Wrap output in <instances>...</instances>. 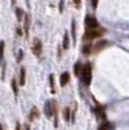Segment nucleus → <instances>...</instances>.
<instances>
[{
  "instance_id": "1",
  "label": "nucleus",
  "mask_w": 129,
  "mask_h": 130,
  "mask_svg": "<svg viewBox=\"0 0 129 130\" xmlns=\"http://www.w3.org/2000/svg\"><path fill=\"white\" fill-rule=\"evenodd\" d=\"M80 77L85 85H90V82H91V65L90 64H85L82 67Z\"/></svg>"
},
{
  "instance_id": "2",
  "label": "nucleus",
  "mask_w": 129,
  "mask_h": 130,
  "mask_svg": "<svg viewBox=\"0 0 129 130\" xmlns=\"http://www.w3.org/2000/svg\"><path fill=\"white\" fill-rule=\"evenodd\" d=\"M104 32H106V30H104V29H101V27L94 29V30H88V31H86V34H85V37H83V39L91 40V39H94V38L102 37Z\"/></svg>"
},
{
  "instance_id": "3",
  "label": "nucleus",
  "mask_w": 129,
  "mask_h": 130,
  "mask_svg": "<svg viewBox=\"0 0 129 130\" xmlns=\"http://www.w3.org/2000/svg\"><path fill=\"white\" fill-rule=\"evenodd\" d=\"M85 25L88 27V30H94V29H98L99 27V22L98 20L93 16H88L85 20Z\"/></svg>"
},
{
  "instance_id": "4",
  "label": "nucleus",
  "mask_w": 129,
  "mask_h": 130,
  "mask_svg": "<svg viewBox=\"0 0 129 130\" xmlns=\"http://www.w3.org/2000/svg\"><path fill=\"white\" fill-rule=\"evenodd\" d=\"M42 42L39 39H35L34 40V44H33V53L35 56H40V53H42Z\"/></svg>"
},
{
  "instance_id": "5",
  "label": "nucleus",
  "mask_w": 129,
  "mask_h": 130,
  "mask_svg": "<svg viewBox=\"0 0 129 130\" xmlns=\"http://www.w3.org/2000/svg\"><path fill=\"white\" fill-rule=\"evenodd\" d=\"M53 104H55V103H51V102H47L46 103L45 113H46L47 117H52V115H53Z\"/></svg>"
},
{
  "instance_id": "6",
  "label": "nucleus",
  "mask_w": 129,
  "mask_h": 130,
  "mask_svg": "<svg viewBox=\"0 0 129 130\" xmlns=\"http://www.w3.org/2000/svg\"><path fill=\"white\" fill-rule=\"evenodd\" d=\"M69 79H70V77H69V73H63L61 75H60V85L63 86V87H64V86H65L68 82H69Z\"/></svg>"
},
{
  "instance_id": "7",
  "label": "nucleus",
  "mask_w": 129,
  "mask_h": 130,
  "mask_svg": "<svg viewBox=\"0 0 129 130\" xmlns=\"http://www.w3.org/2000/svg\"><path fill=\"white\" fill-rule=\"evenodd\" d=\"M29 29H30V16L25 14V24H24V30H25V34H29Z\"/></svg>"
},
{
  "instance_id": "8",
  "label": "nucleus",
  "mask_w": 129,
  "mask_h": 130,
  "mask_svg": "<svg viewBox=\"0 0 129 130\" xmlns=\"http://www.w3.org/2000/svg\"><path fill=\"white\" fill-rule=\"evenodd\" d=\"M38 116H39V111H38V108L37 107H34L33 109H31V112H30V116H29V118L31 121L33 120H37L38 118Z\"/></svg>"
},
{
  "instance_id": "9",
  "label": "nucleus",
  "mask_w": 129,
  "mask_h": 130,
  "mask_svg": "<svg viewBox=\"0 0 129 130\" xmlns=\"http://www.w3.org/2000/svg\"><path fill=\"white\" fill-rule=\"evenodd\" d=\"M25 74H26L25 69L21 68V70H20V85H21V86L25 85Z\"/></svg>"
},
{
  "instance_id": "10",
  "label": "nucleus",
  "mask_w": 129,
  "mask_h": 130,
  "mask_svg": "<svg viewBox=\"0 0 129 130\" xmlns=\"http://www.w3.org/2000/svg\"><path fill=\"white\" fill-rule=\"evenodd\" d=\"M63 47H64V50H68V47H69V38H68V32H65V34H64Z\"/></svg>"
},
{
  "instance_id": "11",
  "label": "nucleus",
  "mask_w": 129,
  "mask_h": 130,
  "mask_svg": "<svg viewBox=\"0 0 129 130\" xmlns=\"http://www.w3.org/2000/svg\"><path fill=\"white\" fill-rule=\"evenodd\" d=\"M16 14H17V21L21 22V21H22V17H24V10L21 8H17L16 9Z\"/></svg>"
},
{
  "instance_id": "12",
  "label": "nucleus",
  "mask_w": 129,
  "mask_h": 130,
  "mask_svg": "<svg viewBox=\"0 0 129 130\" xmlns=\"http://www.w3.org/2000/svg\"><path fill=\"white\" fill-rule=\"evenodd\" d=\"M4 48H5V43H4V40H2L0 42V62H2L3 56H4Z\"/></svg>"
},
{
  "instance_id": "13",
  "label": "nucleus",
  "mask_w": 129,
  "mask_h": 130,
  "mask_svg": "<svg viewBox=\"0 0 129 130\" xmlns=\"http://www.w3.org/2000/svg\"><path fill=\"white\" fill-rule=\"evenodd\" d=\"M50 86H51V92L55 94V79H53V74L50 75Z\"/></svg>"
},
{
  "instance_id": "14",
  "label": "nucleus",
  "mask_w": 129,
  "mask_h": 130,
  "mask_svg": "<svg viewBox=\"0 0 129 130\" xmlns=\"http://www.w3.org/2000/svg\"><path fill=\"white\" fill-rule=\"evenodd\" d=\"M81 69H82V65H81L80 62H77L76 65H74V74L80 75V74H81Z\"/></svg>"
},
{
  "instance_id": "15",
  "label": "nucleus",
  "mask_w": 129,
  "mask_h": 130,
  "mask_svg": "<svg viewBox=\"0 0 129 130\" xmlns=\"http://www.w3.org/2000/svg\"><path fill=\"white\" fill-rule=\"evenodd\" d=\"M106 44H107V42H101V43H98V44H95V47H94V51L96 52V51L102 50V48H103Z\"/></svg>"
},
{
  "instance_id": "16",
  "label": "nucleus",
  "mask_w": 129,
  "mask_h": 130,
  "mask_svg": "<svg viewBox=\"0 0 129 130\" xmlns=\"http://www.w3.org/2000/svg\"><path fill=\"white\" fill-rule=\"evenodd\" d=\"M72 38L73 40H76V22H72Z\"/></svg>"
},
{
  "instance_id": "17",
  "label": "nucleus",
  "mask_w": 129,
  "mask_h": 130,
  "mask_svg": "<svg viewBox=\"0 0 129 130\" xmlns=\"http://www.w3.org/2000/svg\"><path fill=\"white\" fill-rule=\"evenodd\" d=\"M12 89H13V92H15V95H17V92H18V89H17V82H16V79H12Z\"/></svg>"
},
{
  "instance_id": "18",
  "label": "nucleus",
  "mask_w": 129,
  "mask_h": 130,
  "mask_svg": "<svg viewBox=\"0 0 129 130\" xmlns=\"http://www.w3.org/2000/svg\"><path fill=\"white\" fill-rule=\"evenodd\" d=\"M69 112H70V109L69 108H65V109H64V118H65V121H69Z\"/></svg>"
},
{
  "instance_id": "19",
  "label": "nucleus",
  "mask_w": 129,
  "mask_h": 130,
  "mask_svg": "<svg viewBox=\"0 0 129 130\" xmlns=\"http://www.w3.org/2000/svg\"><path fill=\"white\" fill-rule=\"evenodd\" d=\"M99 130H111V124H108V122L103 124V125L99 127Z\"/></svg>"
},
{
  "instance_id": "20",
  "label": "nucleus",
  "mask_w": 129,
  "mask_h": 130,
  "mask_svg": "<svg viewBox=\"0 0 129 130\" xmlns=\"http://www.w3.org/2000/svg\"><path fill=\"white\" fill-rule=\"evenodd\" d=\"M64 10V0H60V3H59V12L61 13Z\"/></svg>"
},
{
  "instance_id": "21",
  "label": "nucleus",
  "mask_w": 129,
  "mask_h": 130,
  "mask_svg": "<svg viewBox=\"0 0 129 130\" xmlns=\"http://www.w3.org/2000/svg\"><path fill=\"white\" fill-rule=\"evenodd\" d=\"M24 57V52H22V50H20L18 51V57H17V61H21V59Z\"/></svg>"
},
{
  "instance_id": "22",
  "label": "nucleus",
  "mask_w": 129,
  "mask_h": 130,
  "mask_svg": "<svg viewBox=\"0 0 129 130\" xmlns=\"http://www.w3.org/2000/svg\"><path fill=\"white\" fill-rule=\"evenodd\" d=\"M98 2H99V0H91V4H93V8H96V7H98Z\"/></svg>"
},
{
  "instance_id": "23",
  "label": "nucleus",
  "mask_w": 129,
  "mask_h": 130,
  "mask_svg": "<svg viewBox=\"0 0 129 130\" xmlns=\"http://www.w3.org/2000/svg\"><path fill=\"white\" fill-rule=\"evenodd\" d=\"M73 3L76 4V8H80V3H81L80 0H73Z\"/></svg>"
},
{
  "instance_id": "24",
  "label": "nucleus",
  "mask_w": 129,
  "mask_h": 130,
  "mask_svg": "<svg viewBox=\"0 0 129 130\" xmlns=\"http://www.w3.org/2000/svg\"><path fill=\"white\" fill-rule=\"evenodd\" d=\"M17 34H18V35H22V31H21V27H18V29H17Z\"/></svg>"
},
{
  "instance_id": "25",
  "label": "nucleus",
  "mask_w": 129,
  "mask_h": 130,
  "mask_svg": "<svg viewBox=\"0 0 129 130\" xmlns=\"http://www.w3.org/2000/svg\"><path fill=\"white\" fill-rule=\"evenodd\" d=\"M16 130H21V126H20V124H17V125H16Z\"/></svg>"
},
{
  "instance_id": "26",
  "label": "nucleus",
  "mask_w": 129,
  "mask_h": 130,
  "mask_svg": "<svg viewBox=\"0 0 129 130\" xmlns=\"http://www.w3.org/2000/svg\"><path fill=\"white\" fill-rule=\"evenodd\" d=\"M0 130H3V126L2 125H0Z\"/></svg>"
},
{
  "instance_id": "27",
  "label": "nucleus",
  "mask_w": 129,
  "mask_h": 130,
  "mask_svg": "<svg viewBox=\"0 0 129 130\" xmlns=\"http://www.w3.org/2000/svg\"><path fill=\"white\" fill-rule=\"evenodd\" d=\"M12 3H13V4H15V3H16V0H12Z\"/></svg>"
}]
</instances>
